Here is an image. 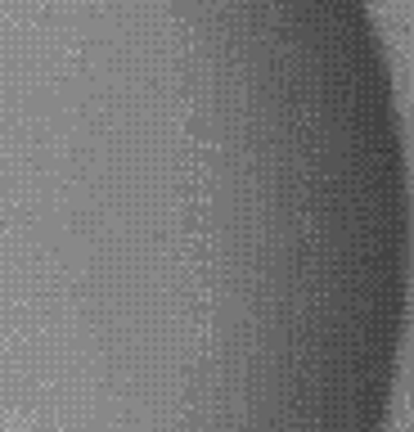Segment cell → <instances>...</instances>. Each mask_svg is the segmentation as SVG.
<instances>
[{
    "label": "cell",
    "mask_w": 414,
    "mask_h": 432,
    "mask_svg": "<svg viewBox=\"0 0 414 432\" xmlns=\"http://www.w3.org/2000/svg\"><path fill=\"white\" fill-rule=\"evenodd\" d=\"M320 0H0V432H189L176 342L257 221H396Z\"/></svg>",
    "instance_id": "1"
}]
</instances>
